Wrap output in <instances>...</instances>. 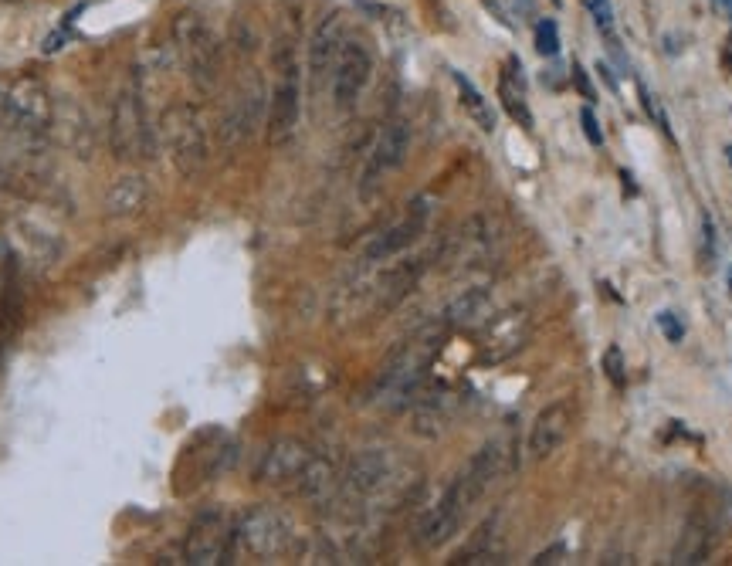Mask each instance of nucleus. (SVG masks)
I'll return each instance as SVG.
<instances>
[{"mask_svg": "<svg viewBox=\"0 0 732 566\" xmlns=\"http://www.w3.org/2000/svg\"><path fill=\"white\" fill-rule=\"evenodd\" d=\"M275 89L272 102H268V139L275 146H285L295 136L299 126V106H302V89H299V65H295L292 48L275 51Z\"/></svg>", "mask_w": 732, "mask_h": 566, "instance_id": "obj_6", "label": "nucleus"}, {"mask_svg": "<svg viewBox=\"0 0 732 566\" xmlns=\"http://www.w3.org/2000/svg\"><path fill=\"white\" fill-rule=\"evenodd\" d=\"M556 556H563V546H553V550H546V553H536L533 556V563L536 566H543V563H560Z\"/></svg>", "mask_w": 732, "mask_h": 566, "instance_id": "obj_31", "label": "nucleus"}, {"mask_svg": "<svg viewBox=\"0 0 732 566\" xmlns=\"http://www.w3.org/2000/svg\"><path fill=\"white\" fill-rule=\"evenodd\" d=\"M329 485H333V465H329L326 458L312 455L309 468H305L302 478L295 482V492H299V495H322Z\"/></svg>", "mask_w": 732, "mask_h": 566, "instance_id": "obj_23", "label": "nucleus"}, {"mask_svg": "<svg viewBox=\"0 0 732 566\" xmlns=\"http://www.w3.org/2000/svg\"><path fill=\"white\" fill-rule=\"evenodd\" d=\"M390 482V455L380 448H366L353 458L346 472V489L353 495H373Z\"/></svg>", "mask_w": 732, "mask_h": 566, "instance_id": "obj_15", "label": "nucleus"}, {"mask_svg": "<svg viewBox=\"0 0 732 566\" xmlns=\"http://www.w3.org/2000/svg\"><path fill=\"white\" fill-rule=\"evenodd\" d=\"M729 62H732V34H729Z\"/></svg>", "mask_w": 732, "mask_h": 566, "instance_id": "obj_34", "label": "nucleus"}, {"mask_svg": "<svg viewBox=\"0 0 732 566\" xmlns=\"http://www.w3.org/2000/svg\"><path fill=\"white\" fill-rule=\"evenodd\" d=\"M295 543V526L275 505H251L234 522V550L258 556V560H272V556L289 553Z\"/></svg>", "mask_w": 732, "mask_h": 566, "instance_id": "obj_3", "label": "nucleus"}, {"mask_svg": "<svg viewBox=\"0 0 732 566\" xmlns=\"http://www.w3.org/2000/svg\"><path fill=\"white\" fill-rule=\"evenodd\" d=\"M109 136H112V150L122 160H143V156L153 153L156 146V133L150 129L143 116V106H139V99L133 92H122L116 109H112V126H109Z\"/></svg>", "mask_w": 732, "mask_h": 566, "instance_id": "obj_9", "label": "nucleus"}, {"mask_svg": "<svg viewBox=\"0 0 732 566\" xmlns=\"http://www.w3.org/2000/svg\"><path fill=\"white\" fill-rule=\"evenodd\" d=\"M712 543H716V529H712L702 516H692L685 522L682 539H678L675 553H671V563H678V566L705 563V560H709V553H712Z\"/></svg>", "mask_w": 732, "mask_h": 566, "instance_id": "obj_18", "label": "nucleus"}, {"mask_svg": "<svg viewBox=\"0 0 732 566\" xmlns=\"http://www.w3.org/2000/svg\"><path fill=\"white\" fill-rule=\"evenodd\" d=\"M553 4H560V0H553Z\"/></svg>", "mask_w": 732, "mask_h": 566, "instance_id": "obj_36", "label": "nucleus"}, {"mask_svg": "<svg viewBox=\"0 0 732 566\" xmlns=\"http://www.w3.org/2000/svg\"><path fill=\"white\" fill-rule=\"evenodd\" d=\"M573 428V404L570 400H553L536 414L533 428H529V455L533 461H543L553 455L560 444L570 438Z\"/></svg>", "mask_w": 732, "mask_h": 566, "instance_id": "obj_13", "label": "nucleus"}, {"mask_svg": "<svg viewBox=\"0 0 732 566\" xmlns=\"http://www.w3.org/2000/svg\"><path fill=\"white\" fill-rule=\"evenodd\" d=\"M258 123H261V85L255 82L248 92H238V99L231 102L228 116L221 123V139L228 146H238L244 139L255 136Z\"/></svg>", "mask_w": 732, "mask_h": 566, "instance_id": "obj_14", "label": "nucleus"}, {"mask_svg": "<svg viewBox=\"0 0 732 566\" xmlns=\"http://www.w3.org/2000/svg\"><path fill=\"white\" fill-rule=\"evenodd\" d=\"M441 346V333L431 329V333H421L414 339H407L400 350L383 363L377 383H373V397L387 407H404L411 404V397L421 390V383L427 377V367H431L434 353Z\"/></svg>", "mask_w": 732, "mask_h": 566, "instance_id": "obj_2", "label": "nucleus"}, {"mask_svg": "<svg viewBox=\"0 0 732 566\" xmlns=\"http://www.w3.org/2000/svg\"><path fill=\"white\" fill-rule=\"evenodd\" d=\"M455 82H458L461 106H465V112L475 119L478 129H485V133H492V129H495V112H492V106H488V102H485V95L478 92L475 85L468 82V78L461 75V72H455Z\"/></svg>", "mask_w": 732, "mask_h": 566, "instance_id": "obj_22", "label": "nucleus"}, {"mask_svg": "<svg viewBox=\"0 0 732 566\" xmlns=\"http://www.w3.org/2000/svg\"><path fill=\"white\" fill-rule=\"evenodd\" d=\"M641 102H644V109H648V116L655 119V126L661 129L665 136H671V126H668V116H665V109H661V102L651 95L648 89H641Z\"/></svg>", "mask_w": 732, "mask_h": 566, "instance_id": "obj_27", "label": "nucleus"}, {"mask_svg": "<svg viewBox=\"0 0 732 566\" xmlns=\"http://www.w3.org/2000/svg\"><path fill=\"white\" fill-rule=\"evenodd\" d=\"M407 150H411V129H407V123L394 119V123H387L380 129L377 143H373L370 156H366V167L360 173V200L363 204H370V200L380 194L390 173L404 167Z\"/></svg>", "mask_w": 732, "mask_h": 566, "instance_id": "obj_7", "label": "nucleus"}, {"mask_svg": "<svg viewBox=\"0 0 732 566\" xmlns=\"http://www.w3.org/2000/svg\"><path fill=\"white\" fill-rule=\"evenodd\" d=\"M143 200H146V180L139 177V173H126V177H119L116 184L109 187L106 214L109 217H129L143 207Z\"/></svg>", "mask_w": 732, "mask_h": 566, "instance_id": "obj_19", "label": "nucleus"}, {"mask_svg": "<svg viewBox=\"0 0 732 566\" xmlns=\"http://www.w3.org/2000/svg\"><path fill=\"white\" fill-rule=\"evenodd\" d=\"M726 153H729V163H732V150H726Z\"/></svg>", "mask_w": 732, "mask_h": 566, "instance_id": "obj_35", "label": "nucleus"}, {"mask_svg": "<svg viewBox=\"0 0 732 566\" xmlns=\"http://www.w3.org/2000/svg\"><path fill=\"white\" fill-rule=\"evenodd\" d=\"M427 217H431V200H427V197L411 200V204H407V211L400 214L394 224H387L380 234H373V241L363 251V261H366V265H380V261L397 258L400 251H407L424 234Z\"/></svg>", "mask_w": 732, "mask_h": 566, "instance_id": "obj_10", "label": "nucleus"}, {"mask_svg": "<svg viewBox=\"0 0 732 566\" xmlns=\"http://www.w3.org/2000/svg\"><path fill=\"white\" fill-rule=\"evenodd\" d=\"M594 24L607 34V41H614V11H610V0H587Z\"/></svg>", "mask_w": 732, "mask_h": 566, "instance_id": "obj_26", "label": "nucleus"}, {"mask_svg": "<svg viewBox=\"0 0 732 566\" xmlns=\"http://www.w3.org/2000/svg\"><path fill=\"white\" fill-rule=\"evenodd\" d=\"M573 82H577V89H580V95L587 102H594L597 99V92H594V85H590V78H587V72H583V68L573 62Z\"/></svg>", "mask_w": 732, "mask_h": 566, "instance_id": "obj_30", "label": "nucleus"}, {"mask_svg": "<svg viewBox=\"0 0 732 566\" xmlns=\"http://www.w3.org/2000/svg\"><path fill=\"white\" fill-rule=\"evenodd\" d=\"M173 41H177L180 62L187 68L190 82H197L200 89H211L221 72V41L211 31V24L200 14L187 11L173 21Z\"/></svg>", "mask_w": 732, "mask_h": 566, "instance_id": "obj_4", "label": "nucleus"}, {"mask_svg": "<svg viewBox=\"0 0 732 566\" xmlns=\"http://www.w3.org/2000/svg\"><path fill=\"white\" fill-rule=\"evenodd\" d=\"M536 51L543 58H553L556 51H560V28H556V21H539L536 24Z\"/></svg>", "mask_w": 732, "mask_h": 566, "instance_id": "obj_24", "label": "nucleus"}, {"mask_svg": "<svg viewBox=\"0 0 732 566\" xmlns=\"http://www.w3.org/2000/svg\"><path fill=\"white\" fill-rule=\"evenodd\" d=\"M658 326H661V333H665L668 343H682L685 326L675 319V312H661V316H658Z\"/></svg>", "mask_w": 732, "mask_h": 566, "instance_id": "obj_28", "label": "nucleus"}, {"mask_svg": "<svg viewBox=\"0 0 732 566\" xmlns=\"http://www.w3.org/2000/svg\"><path fill=\"white\" fill-rule=\"evenodd\" d=\"M485 312H488V289H468L448 306L444 322H451V326H475Z\"/></svg>", "mask_w": 732, "mask_h": 566, "instance_id": "obj_21", "label": "nucleus"}, {"mask_svg": "<svg viewBox=\"0 0 732 566\" xmlns=\"http://www.w3.org/2000/svg\"><path fill=\"white\" fill-rule=\"evenodd\" d=\"M234 553V526H228L221 509H207L194 519L183 543V563L190 566H211L228 563Z\"/></svg>", "mask_w": 732, "mask_h": 566, "instance_id": "obj_8", "label": "nucleus"}, {"mask_svg": "<svg viewBox=\"0 0 732 566\" xmlns=\"http://www.w3.org/2000/svg\"><path fill=\"white\" fill-rule=\"evenodd\" d=\"M312 451L309 444L299 438H278L265 448V455L258 461L255 478L261 485H275V489H295V482L309 468Z\"/></svg>", "mask_w": 732, "mask_h": 566, "instance_id": "obj_12", "label": "nucleus"}, {"mask_svg": "<svg viewBox=\"0 0 732 566\" xmlns=\"http://www.w3.org/2000/svg\"><path fill=\"white\" fill-rule=\"evenodd\" d=\"M160 136L167 143V153L183 177H194V173L207 163V129L204 119L194 106L177 102L163 112L160 119Z\"/></svg>", "mask_w": 732, "mask_h": 566, "instance_id": "obj_5", "label": "nucleus"}, {"mask_svg": "<svg viewBox=\"0 0 732 566\" xmlns=\"http://www.w3.org/2000/svg\"><path fill=\"white\" fill-rule=\"evenodd\" d=\"M712 4H716L719 11H732V0H712Z\"/></svg>", "mask_w": 732, "mask_h": 566, "instance_id": "obj_32", "label": "nucleus"}, {"mask_svg": "<svg viewBox=\"0 0 732 566\" xmlns=\"http://www.w3.org/2000/svg\"><path fill=\"white\" fill-rule=\"evenodd\" d=\"M451 407H455V400H451V394H427L417 400V414H414V421H417V431L421 434H438L444 424H448V417H451Z\"/></svg>", "mask_w": 732, "mask_h": 566, "instance_id": "obj_20", "label": "nucleus"}, {"mask_svg": "<svg viewBox=\"0 0 732 566\" xmlns=\"http://www.w3.org/2000/svg\"><path fill=\"white\" fill-rule=\"evenodd\" d=\"M343 41H346L343 14L333 11L316 28V34H312V45H309V68H312V75L322 78V75L329 72V68H333L336 55H339V45H343Z\"/></svg>", "mask_w": 732, "mask_h": 566, "instance_id": "obj_16", "label": "nucleus"}, {"mask_svg": "<svg viewBox=\"0 0 732 566\" xmlns=\"http://www.w3.org/2000/svg\"><path fill=\"white\" fill-rule=\"evenodd\" d=\"M604 370H607V377L610 383H614L617 390H624L627 387V377H624V356L617 346H610V350L604 353Z\"/></svg>", "mask_w": 732, "mask_h": 566, "instance_id": "obj_25", "label": "nucleus"}, {"mask_svg": "<svg viewBox=\"0 0 732 566\" xmlns=\"http://www.w3.org/2000/svg\"><path fill=\"white\" fill-rule=\"evenodd\" d=\"M329 72H333V102H336V109H353L356 99H360V92L366 89V82H370V72H373L370 48H366L363 41H356V38L343 41Z\"/></svg>", "mask_w": 732, "mask_h": 566, "instance_id": "obj_11", "label": "nucleus"}, {"mask_svg": "<svg viewBox=\"0 0 732 566\" xmlns=\"http://www.w3.org/2000/svg\"><path fill=\"white\" fill-rule=\"evenodd\" d=\"M499 99L505 112L529 133L533 129V112H529V102H526V78H522V62L516 55L505 62V72L499 78Z\"/></svg>", "mask_w": 732, "mask_h": 566, "instance_id": "obj_17", "label": "nucleus"}, {"mask_svg": "<svg viewBox=\"0 0 732 566\" xmlns=\"http://www.w3.org/2000/svg\"><path fill=\"white\" fill-rule=\"evenodd\" d=\"M0 187H7V170H4V163H0Z\"/></svg>", "mask_w": 732, "mask_h": 566, "instance_id": "obj_33", "label": "nucleus"}, {"mask_svg": "<svg viewBox=\"0 0 732 566\" xmlns=\"http://www.w3.org/2000/svg\"><path fill=\"white\" fill-rule=\"evenodd\" d=\"M499 468H502V451L495 441L485 444L482 451H475V458L461 468V475L448 485V492L427 509V516L421 519V526H417V546H421V550H438V546L448 543V539L461 529L468 512H472L475 505L482 502V495L492 489Z\"/></svg>", "mask_w": 732, "mask_h": 566, "instance_id": "obj_1", "label": "nucleus"}, {"mask_svg": "<svg viewBox=\"0 0 732 566\" xmlns=\"http://www.w3.org/2000/svg\"><path fill=\"white\" fill-rule=\"evenodd\" d=\"M580 123H583V133H587V139H590V146H604V133H600L594 112L583 109V112H580Z\"/></svg>", "mask_w": 732, "mask_h": 566, "instance_id": "obj_29", "label": "nucleus"}]
</instances>
